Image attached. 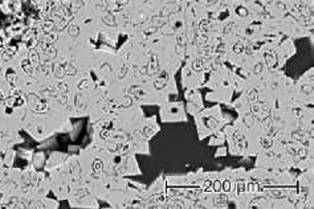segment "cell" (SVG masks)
<instances>
[{
  "label": "cell",
  "mask_w": 314,
  "mask_h": 209,
  "mask_svg": "<svg viewBox=\"0 0 314 209\" xmlns=\"http://www.w3.org/2000/svg\"><path fill=\"white\" fill-rule=\"evenodd\" d=\"M163 122H187V117L184 112V105L180 102H174L165 106L160 112Z\"/></svg>",
  "instance_id": "cell-1"
},
{
  "label": "cell",
  "mask_w": 314,
  "mask_h": 209,
  "mask_svg": "<svg viewBox=\"0 0 314 209\" xmlns=\"http://www.w3.org/2000/svg\"><path fill=\"white\" fill-rule=\"evenodd\" d=\"M224 142H225V134H224V131L221 128L211 134L210 146H223Z\"/></svg>",
  "instance_id": "cell-2"
},
{
  "label": "cell",
  "mask_w": 314,
  "mask_h": 209,
  "mask_svg": "<svg viewBox=\"0 0 314 209\" xmlns=\"http://www.w3.org/2000/svg\"><path fill=\"white\" fill-rule=\"evenodd\" d=\"M16 52H18V47H16V45H13V47H8V48L2 53V60H3V61L11 60V58H12L13 56L16 54Z\"/></svg>",
  "instance_id": "cell-3"
},
{
  "label": "cell",
  "mask_w": 314,
  "mask_h": 209,
  "mask_svg": "<svg viewBox=\"0 0 314 209\" xmlns=\"http://www.w3.org/2000/svg\"><path fill=\"white\" fill-rule=\"evenodd\" d=\"M92 169H93L94 173H101V172H102V169H104L102 160L98 159V157H97V159H94L93 163H92Z\"/></svg>",
  "instance_id": "cell-4"
},
{
  "label": "cell",
  "mask_w": 314,
  "mask_h": 209,
  "mask_svg": "<svg viewBox=\"0 0 314 209\" xmlns=\"http://www.w3.org/2000/svg\"><path fill=\"white\" fill-rule=\"evenodd\" d=\"M113 132H114L113 128L105 127V128H102V131L99 132V137L102 138L104 140H111V138H113Z\"/></svg>",
  "instance_id": "cell-5"
},
{
  "label": "cell",
  "mask_w": 314,
  "mask_h": 209,
  "mask_svg": "<svg viewBox=\"0 0 314 209\" xmlns=\"http://www.w3.org/2000/svg\"><path fill=\"white\" fill-rule=\"evenodd\" d=\"M21 67H23V70L27 73L28 76H33V66L31 65L29 60H23L21 61Z\"/></svg>",
  "instance_id": "cell-6"
},
{
  "label": "cell",
  "mask_w": 314,
  "mask_h": 209,
  "mask_svg": "<svg viewBox=\"0 0 314 209\" xmlns=\"http://www.w3.org/2000/svg\"><path fill=\"white\" fill-rule=\"evenodd\" d=\"M53 70H54V74H56V77L61 78V77H64V76H65L64 64H61V62H57V64H54V66H53Z\"/></svg>",
  "instance_id": "cell-7"
},
{
  "label": "cell",
  "mask_w": 314,
  "mask_h": 209,
  "mask_svg": "<svg viewBox=\"0 0 314 209\" xmlns=\"http://www.w3.org/2000/svg\"><path fill=\"white\" fill-rule=\"evenodd\" d=\"M29 62L32 66H38V62H40V57H38V54L36 50H31L29 53Z\"/></svg>",
  "instance_id": "cell-8"
},
{
  "label": "cell",
  "mask_w": 314,
  "mask_h": 209,
  "mask_svg": "<svg viewBox=\"0 0 314 209\" xmlns=\"http://www.w3.org/2000/svg\"><path fill=\"white\" fill-rule=\"evenodd\" d=\"M102 20L106 22L108 25H115V22H114V17H113V15H111L110 12H108V13H105L104 16H102Z\"/></svg>",
  "instance_id": "cell-9"
},
{
  "label": "cell",
  "mask_w": 314,
  "mask_h": 209,
  "mask_svg": "<svg viewBox=\"0 0 314 209\" xmlns=\"http://www.w3.org/2000/svg\"><path fill=\"white\" fill-rule=\"evenodd\" d=\"M5 77H7V80L9 83H12L15 80H16V72L13 69H8L7 70V74H5Z\"/></svg>",
  "instance_id": "cell-10"
},
{
  "label": "cell",
  "mask_w": 314,
  "mask_h": 209,
  "mask_svg": "<svg viewBox=\"0 0 314 209\" xmlns=\"http://www.w3.org/2000/svg\"><path fill=\"white\" fill-rule=\"evenodd\" d=\"M69 35L70 36H73V37H76V36H78V33H80V28H78L77 25H74V24H73V25H70L69 27Z\"/></svg>",
  "instance_id": "cell-11"
},
{
  "label": "cell",
  "mask_w": 314,
  "mask_h": 209,
  "mask_svg": "<svg viewBox=\"0 0 314 209\" xmlns=\"http://www.w3.org/2000/svg\"><path fill=\"white\" fill-rule=\"evenodd\" d=\"M84 5V0H73L72 3V11H78Z\"/></svg>",
  "instance_id": "cell-12"
},
{
  "label": "cell",
  "mask_w": 314,
  "mask_h": 209,
  "mask_svg": "<svg viewBox=\"0 0 314 209\" xmlns=\"http://www.w3.org/2000/svg\"><path fill=\"white\" fill-rule=\"evenodd\" d=\"M227 155V150H225V147H223V146H220L217 148V151L215 152V157H219V156H225Z\"/></svg>",
  "instance_id": "cell-13"
},
{
  "label": "cell",
  "mask_w": 314,
  "mask_h": 209,
  "mask_svg": "<svg viewBox=\"0 0 314 209\" xmlns=\"http://www.w3.org/2000/svg\"><path fill=\"white\" fill-rule=\"evenodd\" d=\"M89 87V81H86V80H82L81 82H80V85H78V90L80 92H82V90H85V89H88Z\"/></svg>",
  "instance_id": "cell-14"
},
{
  "label": "cell",
  "mask_w": 314,
  "mask_h": 209,
  "mask_svg": "<svg viewBox=\"0 0 314 209\" xmlns=\"http://www.w3.org/2000/svg\"><path fill=\"white\" fill-rule=\"evenodd\" d=\"M4 103V94H3V92L0 90V106H2Z\"/></svg>",
  "instance_id": "cell-15"
},
{
  "label": "cell",
  "mask_w": 314,
  "mask_h": 209,
  "mask_svg": "<svg viewBox=\"0 0 314 209\" xmlns=\"http://www.w3.org/2000/svg\"><path fill=\"white\" fill-rule=\"evenodd\" d=\"M4 52V45H3V41H0V53Z\"/></svg>",
  "instance_id": "cell-16"
},
{
  "label": "cell",
  "mask_w": 314,
  "mask_h": 209,
  "mask_svg": "<svg viewBox=\"0 0 314 209\" xmlns=\"http://www.w3.org/2000/svg\"><path fill=\"white\" fill-rule=\"evenodd\" d=\"M239 9H240V11H245V8H243V7H240ZM239 15H241V16H244V15H246V12H239Z\"/></svg>",
  "instance_id": "cell-17"
},
{
  "label": "cell",
  "mask_w": 314,
  "mask_h": 209,
  "mask_svg": "<svg viewBox=\"0 0 314 209\" xmlns=\"http://www.w3.org/2000/svg\"><path fill=\"white\" fill-rule=\"evenodd\" d=\"M127 2H129V0H121V3H122V4H126Z\"/></svg>",
  "instance_id": "cell-18"
},
{
  "label": "cell",
  "mask_w": 314,
  "mask_h": 209,
  "mask_svg": "<svg viewBox=\"0 0 314 209\" xmlns=\"http://www.w3.org/2000/svg\"><path fill=\"white\" fill-rule=\"evenodd\" d=\"M0 70H2V66H0Z\"/></svg>",
  "instance_id": "cell-19"
}]
</instances>
